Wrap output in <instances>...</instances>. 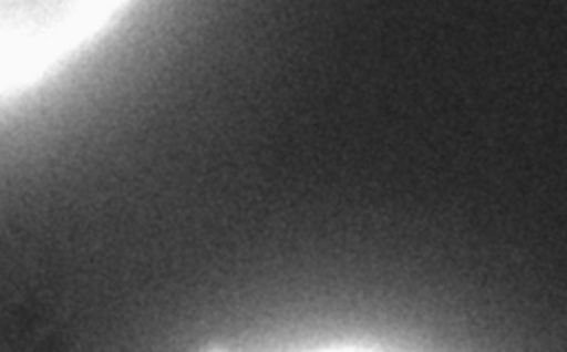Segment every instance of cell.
I'll use <instances>...</instances> for the list:
<instances>
[{"label":"cell","mask_w":567,"mask_h":352,"mask_svg":"<svg viewBox=\"0 0 567 352\" xmlns=\"http://www.w3.org/2000/svg\"><path fill=\"white\" fill-rule=\"evenodd\" d=\"M111 4H0V91L11 90L84 41Z\"/></svg>","instance_id":"6da1fadb"}]
</instances>
